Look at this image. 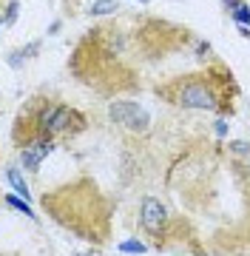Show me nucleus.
<instances>
[{"label":"nucleus","instance_id":"9","mask_svg":"<svg viewBox=\"0 0 250 256\" xmlns=\"http://www.w3.org/2000/svg\"><path fill=\"white\" fill-rule=\"evenodd\" d=\"M6 202H9L11 208H17L20 214H26V216H34V214H31V208H28L26 202H23V196H11V194H9V196H6Z\"/></svg>","mask_w":250,"mask_h":256},{"label":"nucleus","instance_id":"3","mask_svg":"<svg viewBox=\"0 0 250 256\" xmlns=\"http://www.w3.org/2000/svg\"><path fill=\"white\" fill-rule=\"evenodd\" d=\"M165 222H168V214L162 208V202L148 196V200L142 202V228L148 230V234H162Z\"/></svg>","mask_w":250,"mask_h":256},{"label":"nucleus","instance_id":"2","mask_svg":"<svg viewBox=\"0 0 250 256\" xmlns=\"http://www.w3.org/2000/svg\"><path fill=\"white\" fill-rule=\"evenodd\" d=\"M182 106H188V108H216V94L211 92V88H205L202 82H191V86H185V92H182Z\"/></svg>","mask_w":250,"mask_h":256},{"label":"nucleus","instance_id":"12","mask_svg":"<svg viewBox=\"0 0 250 256\" xmlns=\"http://www.w3.org/2000/svg\"><path fill=\"white\" fill-rule=\"evenodd\" d=\"M17 9H20L17 3H11L9 12H6V23H14V20H17Z\"/></svg>","mask_w":250,"mask_h":256},{"label":"nucleus","instance_id":"7","mask_svg":"<svg viewBox=\"0 0 250 256\" xmlns=\"http://www.w3.org/2000/svg\"><path fill=\"white\" fill-rule=\"evenodd\" d=\"M117 9V0H97L91 6V14H111Z\"/></svg>","mask_w":250,"mask_h":256},{"label":"nucleus","instance_id":"1","mask_svg":"<svg viewBox=\"0 0 250 256\" xmlns=\"http://www.w3.org/2000/svg\"><path fill=\"white\" fill-rule=\"evenodd\" d=\"M108 117H111L117 126L128 128V131H137V134L148 131V126H151L148 111L142 108V106H137V102H131V100L111 102V108H108Z\"/></svg>","mask_w":250,"mask_h":256},{"label":"nucleus","instance_id":"13","mask_svg":"<svg viewBox=\"0 0 250 256\" xmlns=\"http://www.w3.org/2000/svg\"><path fill=\"white\" fill-rule=\"evenodd\" d=\"M139 3H151V0H139Z\"/></svg>","mask_w":250,"mask_h":256},{"label":"nucleus","instance_id":"8","mask_svg":"<svg viewBox=\"0 0 250 256\" xmlns=\"http://www.w3.org/2000/svg\"><path fill=\"white\" fill-rule=\"evenodd\" d=\"M34 52H37V43H31V46H26V48H20V52H14V57H9V63H11V66H20L23 60H26V57L34 54Z\"/></svg>","mask_w":250,"mask_h":256},{"label":"nucleus","instance_id":"6","mask_svg":"<svg viewBox=\"0 0 250 256\" xmlns=\"http://www.w3.org/2000/svg\"><path fill=\"white\" fill-rule=\"evenodd\" d=\"M6 176H9L11 188L17 191V196H23V200H28V196H31V191H28V185L23 182V176H20V171H17V168H9V171H6Z\"/></svg>","mask_w":250,"mask_h":256},{"label":"nucleus","instance_id":"10","mask_svg":"<svg viewBox=\"0 0 250 256\" xmlns=\"http://www.w3.org/2000/svg\"><path fill=\"white\" fill-rule=\"evenodd\" d=\"M233 18H236V23H245V26H250V12H248V6H236L233 9Z\"/></svg>","mask_w":250,"mask_h":256},{"label":"nucleus","instance_id":"11","mask_svg":"<svg viewBox=\"0 0 250 256\" xmlns=\"http://www.w3.org/2000/svg\"><path fill=\"white\" fill-rule=\"evenodd\" d=\"M120 250H128V254H145V245H139V242H122Z\"/></svg>","mask_w":250,"mask_h":256},{"label":"nucleus","instance_id":"4","mask_svg":"<svg viewBox=\"0 0 250 256\" xmlns=\"http://www.w3.org/2000/svg\"><path fill=\"white\" fill-rule=\"evenodd\" d=\"M68 122H77V114L71 108H51L46 111V117H43V128H46V134H57V131H65Z\"/></svg>","mask_w":250,"mask_h":256},{"label":"nucleus","instance_id":"5","mask_svg":"<svg viewBox=\"0 0 250 256\" xmlns=\"http://www.w3.org/2000/svg\"><path fill=\"white\" fill-rule=\"evenodd\" d=\"M51 151H54V142H51V140H40V142H31V148H26L20 160H23V165H26L28 171H37V165L43 162Z\"/></svg>","mask_w":250,"mask_h":256}]
</instances>
